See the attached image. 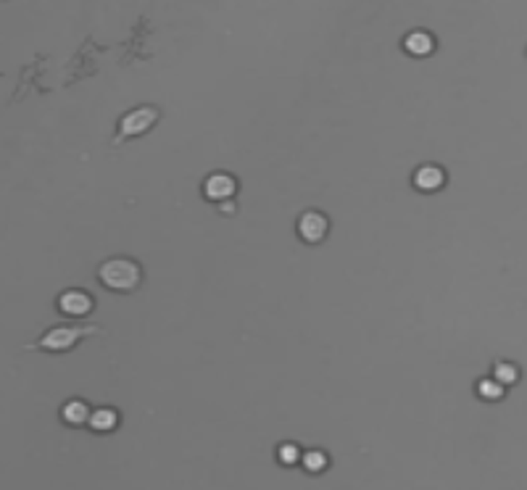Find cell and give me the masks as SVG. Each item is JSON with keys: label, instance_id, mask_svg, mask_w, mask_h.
I'll use <instances>...</instances> for the list:
<instances>
[{"label": "cell", "instance_id": "cell-1", "mask_svg": "<svg viewBox=\"0 0 527 490\" xmlns=\"http://www.w3.org/2000/svg\"><path fill=\"white\" fill-rule=\"evenodd\" d=\"M140 277H143L140 267L135 261H129V258H109L98 269V280L109 290H119V293L135 290L140 285Z\"/></svg>", "mask_w": 527, "mask_h": 490}, {"label": "cell", "instance_id": "cell-2", "mask_svg": "<svg viewBox=\"0 0 527 490\" xmlns=\"http://www.w3.org/2000/svg\"><path fill=\"white\" fill-rule=\"evenodd\" d=\"M87 335H103V330H98V327H53L50 332H45L37 343L27 348H37V350H53V353H61V350H69V348H74L80 343L82 337H87Z\"/></svg>", "mask_w": 527, "mask_h": 490}, {"label": "cell", "instance_id": "cell-3", "mask_svg": "<svg viewBox=\"0 0 527 490\" xmlns=\"http://www.w3.org/2000/svg\"><path fill=\"white\" fill-rule=\"evenodd\" d=\"M156 122H159V111L150 109V106L129 111L127 116L122 119V126H119L122 135H119V140L116 142L127 140V137H135V135H143V132H148Z\"/></svg>", "mask_w": 527, "mask_h": 490}, {"label": "cell", "instance_id": "cell-4", "mask_svg": "<svg viewBox=\"0 0 527 490\" xmlns=\"http://www.w3.org/2000/svg\"><path fill=\"white\" fill-rule=\"evenodd\" d=\"M327 230H330V221H327V216H322L319 211H306L298 219V235L304 237L306 243H322Z\"/></svg>", "mask_w": 527, "mask_h": 490}, {"label": "cell", "instance_id": "cell-5", "mask_svg": "<svg viewBox=\"0 0 527 490\" xmlns=\"http://www.w3.org/2000/svg\"><path fill=\"white\" fill-rule=\"evenodd\" d=\"M58 309L66 316H85L93 311V298L85 290H66L58 296Z\"/></svg>", "mask_w": 527, "mask_h": 490}, {"label": "cell", "instance_id": "cell-6", "mask_svg": "<svg viewBox=\"0 0 527 490\" xmlns=\"http://www.w3.org/2000/svg\"><path fill=\"white\" fill-rule=\"evenodd\" d=\"M203 190L208 201H229L235 195V179L229 174H211Z\"/></svg>", "mask_w": 527, "mask_h": 490}, {"label": "cell", "instance_id": "cell-7", "mask_svg": "<svg viewBox=\"0 0 527 490\" xmlns=\"http://www.w3.org/2000/svg\"><path fill=\"white\" fill-rule=\"evenodd\" d=\"M443 182H446V174L440 166H432V164H425V166H419L414 174V185L419 190H425V192H432V190L443 188Z\"/></svg>", "mask_w": 527, "mask_h": 490}, {"label": "cell", "instance_id": "cell-8", "mask_svg": "<svg viewBox=\"0 0 527 490\" xmlns=\"http://www.w3.org/2000/svg\"><path fill=\"white\" fill-rule=\"evenodd\" d=\"M403 47H406V53H412V56H427V53H432V47H435V40H432L427 32H412V34H406Z\"/></svg>", "mask_w": 527, "mask_h": 490}, {"label": "cell", "instance_id": "cell-9", "mask_svg": "<svg viewBox=\"0 0 527 490\" xmlns=\"http://www.w3.org/2000/svg\"><path fill=\"white\" fill-rule=\"evenodd\" d=\"M61 416H64V422L66 425H85V422H90V409H87V403L85 401H69L64 406V411H61Z\"/></svg>", "mask_w": 527, "mask_h": 490}, {"label": "cell", "instance_id": "cell-10", "mask_svg": "<svg viewBox=\"0 0 527 490\" xmlns=\"http://www.w3.org/2000/svg\"><path fill=\"white\" fill-rule=\"evenodd\" d=\"M116 425H119V414L113 409H96L93 416H90V427L98 430V432H109Z\"/></svg>", "mask_w": 527, "mask_h": 490}, {"label": "cell", "instance_id": "cell-11", "mask_svg": "<svg viewBox=\"0 0 527 490\" xmlns=\"http://www.w3.org/2000/svg\"><path fill=\"white\" fill-rule=\"evenodd\" d=\"M478 393H480V398H485V401H498V398L504 395V385H501V382H498L495 377L480 379V382H478Z\"/></svg>", "mask_w": 527, "mask_h": 490}, {"label": "cell", "instance_id": "cell-12", "mask_svg": "<svg viewBox=\"0 0 527 490\" xmlns=\"http://www.w3.org/2000/svg\"><path fill=\"white\" fill-rule=\"evenodd\" d=\"M301 464H304L309 472L319 474L322 469H327V454H322V451H306L304 458H301Z\"/></svg>", "mask_w": 527, "mask_h": 490}, {"label": "cell", "instance_id": "cell-13", "mask_svg": "<svg viewBox=\"0 0 527 490\" xmlns=\"http://www.w3.org/2000/svg\"><path fill=\"white\" fill-rule=\"evenodd\" d=\"M493 377L506 388V385H511V382H517V377H519V372H517V366L514 364H498L495 366V372H493Z\"/></svg>", "mask_w": 527, "mask_h": 490}, {"label": "cell", "instance_id": "cell-14", "mask_svg": "<svg viewBox=\"0 0 527 490\" xmlns=\"http://www.w3.org/2000/svg\"><path fill=\"white\" fill-rule=\"evenodd\" d=\"M277 458H280L282 464H295L298 458H304V456H301V448H298L295 443H282L280 451H277Z\"/></svg>", "mask_w": 527, "mask_h": 490}]
</instances>
